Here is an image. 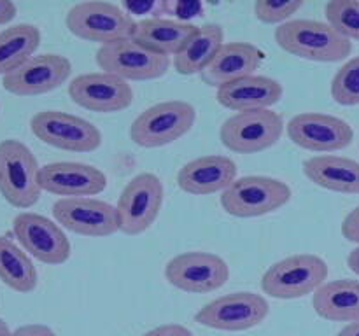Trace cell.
<instances>
[{
  "instance_id": "6da1fadb",
  "label": "cell",
  "mask_w": 359,
  "mask_h": 336,
  "mask_svg": "<svg viewBox=\"0 0 359 336\" xmlns=\"http://www.w3.org/2000/svg\"><path fill=\"white\" fill-rule=\"evenodd\" d=\"M273 37L280 49L309 62H342L353 52V42L325 21L290 20L276 28Z\"/></svg>"
},
{
  "instance_id": "7a4b0ae2",
  "label": "cell",
  "mask_w": 359,
  "mask_h": 336,
  "mask_svg": "<svg viewBox=\"0 0 359 336\" xmlns=\"http://www.w3.org/2000/svg\"><path fill=\"white\" fill-rule=\"evenodd\" d=\"M328 262L318 254H293L273 262L262 276V290L276 300L314 294L328 280Z\"/></svg>"
},
{
  "instance_id": "3957f363",
  "label": "cell",
  "mask_w": 359,
  "mask_h": 336,
  "mask_svg": "<svg viewBox=\"0 0 359 336\" xmlns=\"http://www.w3.org/2000/svg\"><path fill=\"white\" fill-rule=\"evenodd\" d=\"M39 161L27 144L16 139L0 142V195L16 209H30L41 200Z\"/></svg>"
},
{
  "instance_id": "277c9868",
  "label": "cell",
  "mask_w": 359,
  "mask_h": 336,
  "mask_svg": "<svg viewBox=\"0 0 359 336\" xmlns=\"http://www.w3.org/2000/svg\"><path fill=\"white\" fill-rule=\"evenodd\" d=\"M65 24L77 38L105 46L132 38L137 20H133L118 4L88 0L70 7L65 16Z\"/></svg>"
},
{
  "instance_id": "5b68a950",
  "label": "cell",
  "mask_w": 359,
  "mask_h": 336,
  "mask_svg": "<svg viewBox=\"0 0 359 336\" xmlns=\"http://www.w3.org/2000/svg\"><path fill=\"white\" fill-rule=\"evenodd\" d=\"M196 108L184 100L154 104L140 112L130 126V139L144 149L168 146L193 128Z\"/></svg>"
},
{
  "instance_id": "8992f818",
  "label": "cell",
  "mask_w": 359,
  "mask_h": 336,
  "mask_svg": "<svg viewBox=\"0 0 359 336\" xmlns=\"http://www.w3.org/2000/svg\"><path fill=\"white\" fill-rule=\"evenodd\" d=\"M293 196L291 188L279 178L266 175L241 177L221 195V206L226 214L241 219L262 217L287 205Z\"/></svg>"
},
{
  "instance_id": "52a82bcc",
  "label": "cell",
  "mask_w": 359,
  "mask_h": 336,
  "mask_svg": "<svg viewBox=\"0 0 359 336\" xmlns=\"http://www.w3.org/2000/svg\"><path fill=\"white\" fill-rule=\"evenodd\" d=\"M283 132V115L272 108H262L235 112L221 126L219 139L231 153L256 154L276 146Z\"/></svg>"
},
{
  "instance_id": "ba28073f",
  "label": "cell",
  "mask_w": 359,
  "mask_h": 336,
  "mask_svg": "<svg viewBox=\"0 0 359 336\" xmlns=\"http://www.w3.org/2000/svg\"><path fill=\"white\" fill-rule=\"evenodd\" d=\"M165 188L160 177L151 172L135 175L118 200L119 231L128 237L144 233L154 224L163 206Z\"/></svg>"
},
{
  "instance_id": "9c48e42d",
  "label": "cell",
  "mask_w": 359,
  "mask_h": 336,
  "mask_svg": "<svg viewBox=\"0 0 359 336\" xmlns=\"http://www.w3.org/2000/svg\"><path fill=\"white\" fill-rule=\"evenodd\" d=\"M270 314V304L265 296L249 290L230 293L216 298L200 308L195 321L200 326L216 331H248L262 324Z\"/></svg>"
},
{
  "instance_id": "30bf717a",
  "label": "cell",
  "mask_w": 359,
  "mask_h": 336,
  "mask_svg": "<svg viewBox=\"0 0 359 336\" xmlns=\"http://www.w3.org/2000/svg\"><path fill=\"white\" fill-rule=\"evenodd\" d=\"M98 69L125 80H151L163 77L170 69V58L149 51L133 38L100 46L95 55Z\"/></svg>"
},
{
  "instance_id": "8fae6325",
  "label": "cell",
  "mask_w": 359,
  "mask_h": 336,
  "mask_svg": "<svg viewBox=\"0 0 359 336\" xmlns=\"http://www.w3.org/2000/svg\"><path fill=\"white\" fill-rule=\"evenodd\" d=\"M41 142L69 153H91L102 146V132L86 119L62 111H41L30 119Z\"/></svg>"
},
{
  "instance_id": "7c38bea8",
  "label": "cell",
  "mask_w": 359,
  "mask_h": 336,
  "mask_svg": "<svg viewBox=\"0 0 359 336\" xmlns=\"http://www.w3.org/2000/svg\"><path fill=\"white\" fill-rule=\"evenodd\" d=\"M165 279L184 293L209 294L228 282L230 268L228 262L214 252L189 251L167 262Z\"/></svg>"
},
{
  "instance_id": "4fadbf2b",
  "label": "cell",
  "mask_w": 359,
  "mask_h": 336,
  "mask_svg": "<svg viewBox=\"0 0 359 336\" xmlns=\"http://www.w3.org/2000/svg\"><path fill=\"white\" fill-rule=\"evenodd\" d=\"M13 233L21 248L44 265L58 266L69 261L70 241L58 223L35 212H21L13 219Z\"/></svg>"
},
{
  "instance_id": "5bb4252c",
  "label": "cell",
  "mask_w": 359,
  "mask_h": 336,
  "mask_svg": "<svg viewBox=\"0 0 359 336\" xmlns=\"http://www.w3.org/2000/svg\"><path fill=\"white\" fill-rule=\"evenodd\" d=\"M293 144L312 153H335L349 147L354 130L344 119L323 112H302L286 125Z\"/></svg>"
},
{
  "instance_id": "9a60e30c",
  "label": "cell",
  "mask_w": 359,
  "mask_h": 336,
  "mask_svg": "<svg viewBox=\"0 0 359 336\" xmlns=\"http://www.w3.org/2000/svg\"><path fill=\"white\" fill-rule=\"evenodd\" d=\"M55 220L65 230L90 238H104L119 231L118 210L97 198H60L53 205Z\"/></svg>"
},
{
  "instance_id": "2e32d148",
  "label": "cell",
  "mask_w": 359,
  "mask_h": 336,
  "mask_svg": "<svg viewBox=\"0 0 359 336\" xmlns=\"http://www.w3.org/2000/svg\"><path fill=\"white\" fill-rule=\"evenodd\" d=\"M72 72L67 56L44 52L28 59L25 65L2 77L4 90L16 97H37L58 90Z\"/></svg>"
},
{
  "instance_id": "e0dca14e",
  "label": "cell",
  "mask_w": 359,
  "mask_h": 336,
  "mask_svg": "<svg viewBox=\"0 0 359 336\" xmlns=\"http://www.w3.org/2000/svg\"><path fill=\"white\" fill-rule=\"evenodd\" d=\"M69 97L86 111L112 114L125 111L133 102L128 80L105 72L81 74L69 83Z\"/></svg>"
},
{
  "instance_id": "ac0fdd59",
  "label": "cell",
  "mask_w": 359,
  "mask_h": 336,
  "mask_svg": "<svg viewBox=\"0 0 359 336\" xmlns=\"http://www.w3.org/2000/svg\"><path fill=\"white\" fill-rule=\"evenodd\" d=\"M39 184L42 191L62 198H86L100 195L107 186V177L93 164L77 161H56L41 167Z\"/></svg>"
},
{
  "instance_id": "d6986e66",
  "label": "cell",
  "mask_w": 359,
  "mask_h": 336,
  "mask_svg": "<svg viewBox=\"0 0 359 336\" xmlns=\"http://www.w3.org/2000/svg\"><path fill=\"white\" fill-rule=\"evenodd\" d=\"M237 163L221 154L195 158L177 172V186L181 191L195 196L223 192L237 181Z\"/></svg>"
},
{
  "instance_id": "ffe728a7",
  "label": "cell",
  "mask_w": 359,
  "mask_h": 336,
  "mask_svg": "<svg viewBox=\"0 0 359 336\" xmlns=\"http://www.w3.org/2000/svg\"><path fill=\"white\" fill-rule=\"evenodd\" d=\"M265 62V52L251 42H224L216 58L200 74L207 86L221 88L233 80L255 76Z\"/></svg>"
},
{
  "instance_id": "44dd1931",
  "label": "cell",
  "mask_w": 359,
  "mask_h": 336,
  "mask_svg": "<svg viewBox=\"0 0 359 336\" xmlns=\"http://www.w3.org/2000/svg\"><path fill=\"white\" fill-rule=\"evenodd\" d=\"M284 94L283 84L266 76H249L217 88L216 100L235 112L262 111L279 104Z\"/></svg>"
},
{
  "instance_id": "7402d4cb",
  "label": "cell",
  "mask_w": 359,
  "mask_h": 336,
  "mask_svg": "<svg viewBox=\"0 0 359 336\" xmlns=\"http://www.w3.org/2000/svg\"><path fill=\"white\" fill-rule=\"evenodd\" d=\"M198 27L193 23H181L168 18H144L137 21L132 38L149 51L170 58L184 48Z\"/></svg>"
},
{
  "instance_id": "603a6c76",
  "label": "cell",
  "mask_w": 359,
  "mask_h": 336,
  "mask_svg": "<svg viewBox=\"0 0 359 336\" xmlns=\"http://www.w3.org/2000/svg\"><path fill=\"white\" fill-rule=\"evenodd\" d=\"M304 174L323 189L342 195H359V163L356 160L321 154L305 161Z\"/></svg>"
},
{
  "instance_id": "cb8c5ba5",
  "label": "cell",
  "mask_w": 359,
  "mask_h": 336,
  "mask_svg": "<svg viewBox=\"0 0 359 336\" xmlns=\"http://www.w3.org/2000/svg\"><path fill=\"white\" fill-rule=\"evenodd\" d=\"M316 314L330 322L359 321V280L339 279L326 282L312 296Z\"/></svg>"
},
{
  "instance_id": "d4e9b609",
  "label": "cell",
  "mask_w": 359,
  "mask_h": 336,
  "mask_svg": "<svg viewBox=\"0 0 359 336\" xmlns=\"http://www.w3.org/2000/svg\"><path fill=\"white\" fill-rule=\"evenodd\" d=\"M224 44V30L217 23L198 27L196 34L174 56V69L182 76L202 74Z\"/></svg>"
},
{
  "instance_id": "484cf974",
  "label": "cell",
  "mask_w": 359,
  "mask_h": 336,
  "mask_svg": "<svg viewBox=\"0 0 359 336\" xmlns=\"http://www.w3.org/2000/svg\"><path fill=\"white\" fill-rule=\"evenodd\" d=\"M41 46V30L35 24L20 23L0 31V76H9L34 58Z\"/></svg>"
},
{
  "instance_id": "4316f807",
  "label": "cell",
  "mask_w": 359,
  "mask_h": 336,
  "mask_svg": "<svg viewBox=\"0 0 359 336\" xmlns=\"http://www.w3.org/2000/svg\"><path fill=\"white\" fill-rule=\"evenodd\" d=\"M0 280L9 289L27 294L35 290L39 282L37 268L30 255L11 238L0 234Z\"/></svg>"
},
{
  "instance_id": "83f0119b",
  "label": "cell",
  "mask_w": 359,
  "mask_h": 336,
  "mask_svg": "<svg viewBox=\"0 0 359 336\" xmlns=\"http://www.w3.org/2000/svg\"><path fill=\"white\" fill-rule=\"evenodd\" d=\"M325 16L342 37L359 41V0H332L326 4Z\"/></svg>"
},
{
  "instance_id": "f1b7e54d",
  "label": "cell",
  "mask_w": 359,
  "mask_h": 336,
  "mask_svg": "<svg viewBox=\"0 0 359 336\" xmlns=\"http://www.w3.org/2000/svg\"><path fill=\"white\" fill-rule=\"evenodd\" d=\"M333 100L344 107L359 105V56L349 58L333 76Z\"/></svg>"
},
{
  "instance_id": "f546056e",
  "label": "cell",
  "mask_w": 359,
  "mask_h": 336,
  "mask_svg": "<svg viewBox=\"0 0 359 336\" xmlns=\"http://www.w3.org/2000/svg\"><path fill=\"white\" fill-rule=\"evenodd\" d=\"M304 7L302 0L291 2H276V0H256L255 14L262 23L266 24H284L290 21L293 14Z\"/></svg>"
},
{
  "instance_id": "4dcf8cb0",
  "label": "cell",
  "mask_w": 359,
  "mask_h": 336,
  "mask_svg": "<svg viewBox=\"0 0 359 336\" xmlns=\"http://www.w3.org/2000/svg\"><path fill=\"white\" fill-rule=\"evenodd\" d=\"M203 16V4L200 0H158L156 16L189 23L193 18Z\"/></svg>"
},
{
  "instance_id": "1f68e13d",
  "label": "cell",
  "mask_w": 359,
  "mask_h": 336,
  "mask_svg": "<svg viewBox=\"0 0 359 336\" xmlns=\"http://www.w3.org/2000/svg\"><path fill=\"white\" fill-rule=\"evenodd\" d=\"M123 9L135 20V16H147L151 18L156 16L158 9V0H126L123 2Z\"/></svg>"
},
{
  "instance_id": "d6a6232c",
  "label": "cell",
  "mask_w": 359,
  "mask_h": 336,
  "mask_svg": "<svg viewBox=\"0 0 359 336\" xmlns=\"http://www.w3.org/2000/svg\"><path fill=\"white\" fill-rule=\"evenodd\" d=\"M342 234L346 240L359 245V205L351 210L342 220Z\"/></svg>"
},
{
  "instance_id": "836d02e7",
  "label": "cell",
  "mask_w": 359,
  "mask_h": 336,
  "mask_svg": "<svg viewBox=\"0 0 359 336\" xmlns=\"http://www.w3.org/2000/svg\"><path fill=\"white\" fill-rule=\"evenodd\" d=\"M142 336H193V332L182 324H161Z\"/></svg>"
},
{
  "instance_id": "e575fe53",
  "label": "cell",
  "mask_w": 359,
  "mask_h": 336,
  "mask_svg": "<svg viewBox=\"0 0 359 336\" xmlns=\"http://www.w3.org/2000/svg\"><path fill=\"white\" fill-rule=\"evenodd\" d=\"M11 336H56V332L44 324H25L14 329Z\"/></svg>"
},
{
  "instance_id": "d590c367",
  "label": "cell",
  "mask_w": 359,
  "mask_h": 336,
  "mask_svg": "<svg viewBox=\"0 0 359 336\" xmlns=\"http://www.w3.org/2000/svg\"><path fill=\"white\" fill-rule=\"evenodd\" d=\"M18 7L11 0H0V24H7L16 18Z\"/></svg>"
},
{
  "instance_id": "8d00e7d4",
  "label": "cell",
  "mask_w": 359,
  "mask_h": 336,
  "mask_svg": "<svg viewBox=\"0 0 359 336\" xmlns=\"http://www.w3.org/2000/svg\"><path fill=\"white\" fill-rule=\"evenodd\" d=\"M347 266H349L351 272L356 273L359 276V245L356 248H353L349 252V255H347Z\"/></svg>"
},
{
  "instance_id": "74e56055",
  "label": "cell",
  "mask_w": 359,
  "mask_h": 336,
  "mask_svg": "<svg viewBox=\"0 0 359 336\" xmlns=\"http://www.w3.org/2000/svg\"><path fill=\"white\" fill-rule=\"evenodd\" d=\"M337 336H359V321L347 324Z\"/></svg>"
},
{
  "instance_id": "f35d334b",
  "label": "cell",
  "mask_w": 359,
  "mask_h": 336,
  "mask_svg": "<svg viewBox=\"0 0 359 336\" xmlns=\"http://www.w3.org/2000/svg\"><path fill=\"white\" fill-rule=\"evenodd\" d=\"M11 335H13V331L9 329L7 322L4 321V318H0V336H11Z\"/></svg>"
}]
</instances>
